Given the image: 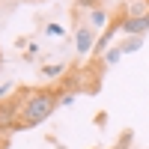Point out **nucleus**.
I'll return each instance as SVG.
<instances>
[{"label":"nucleus","mask_w":149,"mask_h":149,"mask_svg":"<svg viewBox=\"0 0 149 149\" xmlns=\"http://www.w3.org/2000/svg\"><path fill=\"white\" fill-rule=\"evenodd\" d=\"M57 107H60V90H48V86L27 90L21 110H18V119H15V131H24V128H33L39 122H45Z\"/></svg>","instance_id":"f257e3e1"},{"label":"nucleus","mask_w":149,"mask_h":149,"mask_svg":"<svg viewBox=\"0 0 149 149\" xmlns=\"http://www.w3.org/2000/svg\"><path fill=\"white\" fill-rule=\"evenodd\" d=\"M95 39H98V33L90 27V24H78V30H74V48H78V54H81V57L93 54Z\"/></svg>","instance_id":"f03ea898"},{"label":"nucleus","mask_w":149,"mask_h":149,"mask_svg":"<svg viewBox=\"0 0 149 149\" xmlns=\"http://www.w3.org/2000/svg\"><path fill=\"white\" fill-rule=\"evenodd\" d=\"M107 9H102V6H93L90 9V27L93 30H98V27H104V24H107Z\"/></svg>","instance_id":"39448f33"},{"label":"nucleus","mask_w":149,"mask_h":149,"mask_svg":"<svg viewBox=\"0 0 149 149\" xmlns=\"http://www.w3.org/2000/svg\"><path fill=\"white\" fill-rule=\"evenodd\" d=\"M33 54H39V45H36V42H33V45L27 48V57H30V60H33Z\"/></svg>","instance_id":"f8f14e48"},{"label":"nucleus","mask_w":149,"mask_h":149,"mask_svg":"<svg viewBox=\"0 0 149 149\" xmlns=\"http://www.w3.org/2000/svg\"><path fill=\"white\" fill-rule=\"evenodd\" d=\"M119 30L125 36H143L149 30V15H143V18H119Z\"/></svg>","instance_id":"7ed1b4c3"},{"label":"nucleus","mask_w":149,"mask_h":149,"mask_svg":"<svg viewBox=\"0 0 149 149\" xmlns=\"http://www.w3.org/2000/svg\"><path fill=\"white\" fill-rule=\"evenodd\" d=\"M143 15H149V0H125L122 18H143Z\"/></svg>","instance_id":"20e7f679"},{"label":"nucleus","mask_w":149,"mask_h":149,"mask_svg":"<svg viewBox=\"0 0 149 149\" xmlns=\"http://www.w3.org/2000/svg\"><path fill=\"white\" fill-rule=\"evenodd\" d=\"M63 72H66V66H63V63H57V66L51 63V66H45V69H42L45 78H63Z\"/></svg>","instance_id":"6e6552de"},{"label":"nucleus","mask_w":149,"mask_h":149,"mask_svg":"<svg viewBox=\"0 0 149 149\" xmlns=\"http://www.w3.org/2000/svg\"><path fill=\"white\" fill-rule=\"evenodd\" d=\"M102 60H104V66H116L119 60H122V48H119V45H116V48H110V51H107Z\"/></svg>","instance_id":"0eeeda50"},{"label":"nucleus","mask_w":149,"mask_h":149,"mask_svg":"<svg viewBox=\"0 0 149 149\" xmlns=\"http://www.w3.org/2000/svg\"><path fill=\"white\" fill-rule=\"evenodd\" d=\"M122 48V54H134V51H140L143 48V36H125V39L119 42Z\"/></svg>","instance_id":"423d86ee"},{"label":"nucleus","mask_w":149,"mask_h":149,"mask_svg":"<svg viewBox=\"0 0 149 149\" xmlns=\"http://www.w3.org/2000/svg\"><path fill=\"white\" fill-rule=\"evenodd\" d=\"M45 33L51 36V39H63V27H60V24H54V21L45 24Z\"/></svg>","instance_id":"1a4fd4ad"},{"label":"nucleus","mask_w":149,"mask_h":149,"mask_svg":"<svg viewBox=\"0 0 149 149\" xmlns=\"http://www.w3.org/2000/svg\"><path fill=\"white\" fill-rule=\"evenodd\" d=\"M12 90H15V86H12V84H9V81H6V84H0V98H3V95H6V93H12Z\"/></svg>","instance_id":"9b49d317"},{"label":"nucleus","mask_w":149,"mask_h":149,"mask_svg":"<svg viewBox=\"0 0 149 149\" xmlns=\"http://www.w3.org/2000/svg\"><path fill=\"white\" fill-rule=\"evenodd\" d=\"M74 98H78V90H69V93H63V95H60V104H63V107H69Z\"/></svg>","instance_id":"9d476101"}]
</instances>
